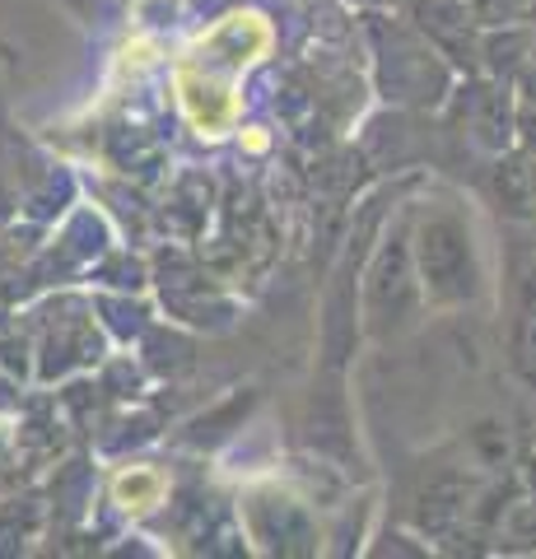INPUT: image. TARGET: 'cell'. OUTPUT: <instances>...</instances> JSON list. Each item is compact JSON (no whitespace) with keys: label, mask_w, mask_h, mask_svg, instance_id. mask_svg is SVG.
Segmentation results:
<instances>
[{"label":"cell","mask_w":536,"mask_h":559,"mask_svg":"<svg viewBox=\"0 0 536 559\" xmlns=\"http://www.w3.org/2000/svg\"><path fill=\"white\" fill-rule=\"evenodd\" d=\"M476 28H504V24H527L532 0H466Z\"/></svg>","instance_id":"obj_18"},{"label":"cell","mask_w":536,"mask_h":559,"mask_svg":"<svg viewBox=\"0 0 536 559\" xmlns=\"http://www.w3.org/2000/svg\"><path fill=\"white\" fill-rule=\"evenodd\" d=\"M490 187H495V201L504 205V215L536 224V154L532 150H504L499 154L495 173H490Z\"/></svg>","instance_id":"obj_10"},{"label":"cell","mask_w":536,"mask_h":559,"mask_svg":"<svg viewBox=\"0 0 536 559\" xmlns=\"http://www.w3.org/2000/svg\"><path fill=\"white\" fill-rule=\"evenodd\" d=\"M472 518H480V485L466 476H439L415 495V527L429 540H457Z\"/></svg>","instance_id":"obj_7"},{"label":"cell","mask_w":536,"mask_h":559,"mask_svg":"<svg viewBox=\"0 0 536 559\" xmlns=\"http://www.w3.org/2000/svg\"><path fill=\"white\" fill-rule=\"evenodd\" d=\"M420 275L410 257V219L396 215L392 229H378L373 248L359 271V331L373 341H392L420 312Z\"/></svg>","instance_id":"obj_1"},{"label":"cell","mask_w":536,"mask_h":559,"mask_svg":"<svg viewBox=\"0 0 536 559\" xmlns=\"http://www.w3.org/2000/svg\"><path fill=\"white\" fill-rule=\"evenodd\" d=\"M410 28L453 70L480 75V61H476L480 28L472 20V10H466V0H410Z\"/></svg>","instance_id":"obj_6"},{"label":"cell","mask_w":536,"mask_h":559,"mask_svg":"<svg viewBox=\"0 0 536 559\" xmlns=\"http://www.w3.org/2000/svg\"><path fill=\"white\" fill-rule=\"evenodd\" d=\"M517 369L527 382H536V271L527 275V294H523V318H517Z\"/></svg>","instance_id":"obj_17"},{"label":"cell","mask_w":536,"mask_h":559,"mask_svg":"<svg viewBox=\"0 0 536 559\" xmlns=\"http://www.w3.org/2000/svg\"><path fill=\"white\" fill-rule=\"evenodd\" d=\"M243 527L266 555H285V559L318 555V540H322L308 503L281 495V489H252L243 499Z\"/></svg>","instance_id":"obj_5"},{"label":"cell","mask_w":536,"mask_h":559,"mask_svg":"<svg viewBox=\"0 0 536 559\" xmlns=\"http://www.w3.org/2000/svg\"><path fill=\"white\" fill-rule=\"evenodd\" d=\"M466 131L476 135V145L490 154H504L513 145V90L509 80H472L466 84Z\"/></svg>","instance_id":"obj_9"},{"label":"cell","mask_w":536,"mask_h":559,"mask_svg":"<svg viewBox=\"0 0 536 559\" xmlns=\"http://www.w3.org/2000/svg\"><path fill=\"white\" fill-rule=\"evenodd\" d=\"M513 140L536 154V103H517L513 108Z\"/></svg>","instance_id":"obj_19"},{"label":"cell","mask_w":536,"mask_h":559,"mask_svg":"<svg viewBox=\"0 0 536 559\" xmlns=\"http://www.w3.org/2000/svg\"><path fill=\"white\" fill-rule=\"evenodd\" d=\"M33 359H38V382H57L80 369H94L103 359V336L94 318H57V326L33 349Z\"/></svg>","instance_id":"obj_8"},{"label":"cell","mask_w":536,"mask_h":559,"mask_svg":"<svg viewBox=\"0 0 536 559\" xmlns=\"http://www.w3.org/2000/svg\"><path fill=\"white\" fill-rule=\"evenodd\" d=\"M369 43L378 66V90L392 103H410V108H439L453 84V66H448L434 47H429L410 24H392L383 14H369Z\"/></svg>","instance_id":"obj_3"},{"label":"cell","mask_w":536,"mask_h":559,"mask_svg":"<svg viewBox=\"0 0 536 559\" xmlns=\"http://www.w3.org/2000/svg\"><path fill=\"white\" fill-rule=\"evenodd\" d=\"M480 518L495 527V540L504 550H536V499H513V503H480Z\"/></svg>","instance_id":"obj_15"},{"label":"cell","mask_w":536,"mask_h":559,"mask_svg":"<svg viewBox=\"0 0 536 559\" xmlns=\"http://www.w3.org/2000/svg\"><path fill=\"white\" fill-rule=\"evenodd\" d=\"M159 294H164V308L172 312L178 322L187 326H201V331H224L234 322V299L219 289V275H211L196 257L187 252H164L159 257Z\"/></svg>","instance_id":"obj_4"},{"label":"cell","mask_w":536,"mask_h":559,"mask_svg":"<svg viewBox=\"0 0 536 559\" xmlns=\"http://www.w3.org/2000/svg\"><path fill=\"white\" fill-rule=\"evenodd\" d=\"M532 14H536V0H532Z\"/></svg>","instance_id":"obj_21"},{"label":"cell","mask_w":536,"mask_h":559,"mask_svg":"<svg viewBox=\"0 0 536 559\" xmlns=\"http://www.w3.org/2000/svg\"><path fill=\"white\" fill-rule=\"evenodd\" d=\"M164 215L182 238H201L205 219L215 215V182L205 178V173H178V182H172V191H168Z\"/></svg>","instance_id":"obj_12"},{"label":"cell","mask_w":536,"mask_h":559,"mask_svg":"<svg viewBox=\"0 0 536 559\" xmlns=\"http://www.w3.org/2000/svg\"><path fill=\"white\" fill-rule=\"evenodd\" d=\"M112 495H117V503H127V509L141 513V509H154V503H159L164 480L154 476V471H145V466H131L127 476H117Z\"/></svg>","instance_id":"obj_16"},{"label":"cell","mask_w":536,"mask_h":559,"mask_svg":"<svg viewBox=\"0 0 536 559\" xmlns=\"http://www.w3.org/2000/svg\"><path fill=\"white\" fill-rule=\"evenodd\" d=\"M410 257L415 275L429 304L439 308H462L480 294V261H476V238L457 210L434 205L410 224Z\"/></svg>","instance_id":"obj_2"},{"label":"cell","mask_w":536,"mask_h":559,"mask_svg":"<svg viewBox=\"0 0 536 559\" xmlns=\"http://www.w3.org/2000/svg\"><path fill=\"white\" fill-rule=\"evenodd\" d=\"M523 476H527V489H532V499H536V448H527V457H523Z\"/></svg>","instance_id":"obj_20"},{"label":"cell","mask_w":536,"mask_h":559,"mask_svg":"<svg viewBox=\"0 0 536 559\" xmlns=\"http://www.w3.org/2000/svg\"><path fill=\"white\" fill-rule=\"evenodd\" d=\"M108 159L122 168V173H135V178H150L154 168L164 164V145L159 135L145 131V127H112L108 131Z\"/></svg>","instance_id":"obj_14"},{"label":"cell","mask_w":536,"mask_h":559,"mask_svg":"<svg viewBox=\"0 0 536 559\" xmlns=\"http://www.w3.org/2000/svg\"><path fill=\"white\" fill-rule=\"evenodd\" d=\"M476 61H480V75H490V80H509L513 70H523L527 61H536V24L480 28Z\"/></svg>","instance_id":"obj_11"},{"label":"cell","mask_w":536,"mask_h":559,"mask_svg":"<svg viewBox=\"0 0 536 559\" xmlns=\"http://www.w3.org/2000/svg\"><path fill=\"white\" fill-rule=\"evenodd\" d=\"M43 522H47V503L24 489L0 503V555H24L33 550V540L43 536Z\"/></svg>","instance_id":"obj_13"}]
</instances>
